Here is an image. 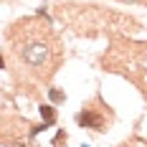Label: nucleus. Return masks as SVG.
Segmentation results:
<instances>
[{"instance_id": "20e7f679", "label": "nucleus", "mask_w": 147, "mask_h": 147, "mask_svg": "<svg viewBox=\"0 0 147 147\" xmlns=\"http://www.w3.org/2000/svg\"><path fill=\"white\" fill-rule=\"evenodd\" d=\"M38 109H41V117H43V124H46V127H53V124H56V119H59L56 109H53V104H41Z\"/></svg>"}, {"instance_id": "6e6552de", "label": "nucleus", "mask_w": 147, "mask_h": 147, "mask_svg": "<svg viewBox=\"0 0 147 147\" xmlns=\"http://www.w3.org/2000/svg\"><path fill=\"white\" fill-rule=\"evenodd\" d=\"M0 69H5V61H3V53H0Z\"/></svg>"}, {"instance_id": "1a4fd4ad", "label": "nucleus", "mask_w": 147, "mask_h": 147, "mask_svg": "<svg viewBox=\"0 0 147 147\" xmlns=\"http://www.w3.org/2000/svg\"><path fill=\"white\" fill-rule=\"evenodd\" d=\"M81 147H91V145H81Z\"/></svg>"}, {"instance_id": "0eeeda50", "label": "nucleus", "mask_w": 147, "mask_h": 147, "mask_svg": "<svg viewBox=\"0 0 147 147\" xmlns=\"http://www.w3.org/2000/svg\"><path fill=\"white\" fill-rule=\"evenodd\" d=\"M119 3H147V0H119Z\"/></svg>"}, {"instance_id": "f03ea898", "label": "nucleus", "mask_w": 147, "mask_h": 147, "mask_svg": "<svg viewBox=\"0 0 147 147\" xmlns=\"http://www.w3.org/2000/svg\"><path fill=\"white\" fill-rule=\"evenodd\" d=\"M53 15L63 20L71 30H79L84 36H127L142 30V23L132 15L117 13L112 8H96V5H84V3H59L53 8Z\"/></svg>"}, {"instance_id": "39448f33", "label": "nucleus", "mask_w": 147, "mask_h": 147, "mask_svg": "<svg viewBox=\"0 0 147 147\" xmlns=\"http://www.w3.org/2000/svg\"><path fill=\"white\" fill-rule=\"evenodd\" d=\"M66 142H69V134H66V129H59V132H56V137L51 140V147H66Z\"/></svg>"}, {"instance_id": "f257e3e1", "label": "nucleus", "mask_w": 147, "mask_h": 147, "mask_svg": "<svg viewBox=\"0 0 147 147\" xmlns=\"http://www.w3.org/2000/svg\"><path fill=\"white\" fill-rule=\"evenodd\" d=\"M10 43V53L15 61L28 69L38 81H51V76L63 63V46L51 26L41 23L38 18H20L5 30Z\"/></svg>"}, {"instance_id": "423d86ee", "label": "nucleus", "mask_w": 147, "mask_h": 147, "mask_svg": "<svg viewBox=\"0 0 147 147\" xmlns=\"http://www.w3.org/2000/svg\"><path fill=\"white\" fill-rule=\"evenodd\" d=\"M48 99H51V104H61L66 102V94L61 89H48Z\"/></svg>"}, {"instance_id": "7ed1b4c3", "label": "nucleus", "mask_w": 147, "mask_h": 147, "mask_svg": "<svg viewBox=\"0 0 147 147\" xmlns=\"http://www.w3.org/2000/svg\"><path fill=\"white\" fill-rule=\"evenodd\" d=\"M76 124L81 129H89V132L107 134L112 129V124H114V112L102 99V94H94L89 102H84L81 112L76 114Z\"/></svg>"}]
</instances>
